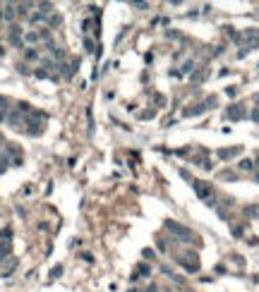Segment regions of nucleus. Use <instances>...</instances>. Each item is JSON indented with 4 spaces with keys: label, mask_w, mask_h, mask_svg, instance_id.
Returning <instances> with one entry per match:
<instances>
[{
    "label": "nucleus",
    "mask_w": 259,
    "mask_h": 292,
    "mask_svg": "<svg viewBox=\"0 0 259 292\" xmlns=\"http://www.w3.org/2000/svg\"><path fill=\"white\" fill-rule=\"evenodd\" d=\"M194 192H197L199 199H206V204H214V189H211V184L194 182Z\"/></svg>",
    "instance_id": "obj_1"
},
{
    "label": "nucleus",
    "mask_w": 259,
    "mask_h": 292,
    "mask_svg": "<svg viewBox=\"0 0 259 292\" xmlns=\"http://www.w3.org/2000/svg\"><path fill=\"white\" fill-rule=\"evenodd\" d=\"M166 228H168L170 232H175V235H180V237H187V239H192V232H190L187 228H182V225H178L175 220H166Z\"/></svg>",
    "instance_id": "obj_2"
},
{
    "label": "nucleus",
    "mask_w": 259,
    "mask_h": 292,
    "mask_svg": "<svg viewBox=\"0 0 259 292\" xmlns=\"http://www.w3.org/2000/svg\"><path fill=\"white\" fill-rule=\"evenodd\" d=\"M240 151H242L240 146H235V148H221V151H218V158H223V161H228V158H233V156H238Z\"/></svg>",
    "instance_id": "obj_3"
},
{
    "label": "nucleus",
    "mask_w": 259,
    "mask_h": 292,
    "mask_svg": "<svg viewBox=\"0 0 259 292\" xmlns=\"http://www.w3.org/2000/svg\"><path fill=\"white\" fill-rule=\"evenodd\" d=\"M242 115H245V110H242L240 105H235V108H228V110H226V118H230V120H240Z\"/></svg>",
    "instance_id": "obj_4"
},
{
    "label": "nucleus",
    "mask_w": 259,
    "mask_h": 292,
    "mask_svg": "<svg viewBox=\"0 0 259 292\" xmlns=\"http://www.w3.org/2000/svg\"><path fill=\"white\" fill-rule=\"evenodd\" d=\"M204 108H206V105L202 103V105H197V108H187L182 115H185V118H192V115H199V113H204Z\"/></svg>",
    "instance_id": "obj_5"
},
{
    "label": "nucleus",
    "mask_w": 259,
    "mask_h": 292,
    "mask_svg": "<svg viewBox=\"0 0 259 292\" xmlns=\"http://www.w3.org/2000/svg\"><path fill=\"white\" fill-rule=\"evenodd\" d=\"M15 15H17V10L12 7V5H7V7L2 10V17L7 19V22H12V19H15Z\"/></svg>",
    "instance_id": "obj_6"
},
{
    "label": "nucleus",
    "mask_w": 259,
    "mask_h": 292,
    "mask_svg": "<svg viewBox=\"0 0 259 292\" xmlns=\"http://www.w3.org/2000/svg\"><path fill=\"white\" fill-rule=\"evenodd\" d=\"M38 38H41V34H36V31H29V34H24V41H27V43H36Z\"/></svg>",
    "instance_id": "obj_7"
},
{
    "label": "nucleus",
    "mask_w": 259,
    "mask_h": 292,
    "mask_svg": "<svg viewBox=\"0 0 259 292\" xmlns=\"http://www.w3.org/2000/svg\"><path fill=\"white\" fill-rule=\"evenodd\" d=\"M252 168H254V163H252L250 158H242L240 161V170H252Z\"/></svg>",
    "instance_id": "obj_8"
},
{
    "label": "nucleus",
    "mask_w": 259,
    "mask_h": 292,
    "mask_svg": "<svg viewBox=\"0 0 259 292\" xmlns=\"http://www.w3.org/2000/svg\"><path fill=\"white\" fill-rule=\"evenodd\" d=\"M221 180H235V173H230V170H223V173H221Z\"/></svg>",
    "instance_id": "obj_9"
},
{
    "label": "nucleus",
    "mask_w": 259,
    "mask_h": 292,
    "mask_svg": "<svg viewBox=\"0 0 259 292\" xmlns=\"http://www.w3.org/2000/svg\"><path fill=\"white\" fill-rule=\"evenodd\" d=\"M5 254H10V242H5V244L0 247V259H2Z\"/></svg>",
    "instance_id": "obj_10"
},
{
    "label": "nucleus",
    "mask_w": 259,
    "mask_h": 292,
    "mask_svg": "<svg viewBox=\"0 0 259 292\" xmlns=\"http://www.w3.org/2000/svg\"><path fill=\"white\" fill-rule=\"evenodd\" d=\"M60 273H63V266H55L53 271H51V278H58Z\"/></svg>",
    "instance_id": "obj_11"
},
{
    "label": "nucleus",
    "mask_w": 259,
    "mask_h": 292,
    "mask_svg": "<svg viewBox=\"0 0 259 292\" xmlns=\"http://www.w3.org/2000/svg\"><path fill=\"white\" fill-rule=\"evenodd\" d=\"M247 216H259V206H250V208H247Z\"/></svg>",
    "instance_id": "obj_12"
},
{
    "label": "nucleus",
    "mask_w": 259,
    "mask_h": 292,
    "mask_svg": "<svg viewBox=\"0 0 259 292\" xmlns=\"http://www.w3.org/2000/svg\"><path fill=\"white\" fill-rule=\"evenodd\" d=\"M27 58H29V60H36V58H38V53H36V50H27Z\"/></svg>",
    "instance_id": "obj_13"
},
{
    "label": "nucleus",
    "mask_w": 259,
    "mask_h": 292,
    "mask_svg": "<svg viewBox=\"0 0 259 292\" xmlns=\"http://www.w3.org/2000/svg\"><path fill=\"white\" fill-rule=\"evenodd\" d=\"M142 118H144V120H149V118H154V110H144V113H142Z\"/></svg>",
    "instance_id": "obj_14"
},
{
    "label": "nucleus",
    "mask_w": 259,
    "mask_h": 292,
    "mask_svg": "<svg viewBox=\"0 0 259 292\" xmlns=\"http://www.w3.org/2000/svg\"><path fill=\"white\" fill-rule=\"evenodd\" d=\"M84 46H87V50H89V53H91V50H94V43H91L89 38H87V41H84Z\"/></svg>",
    "instance_id": "obj_15"
},
{
    "label": "nucleus",
    "mask_w": 259,
    "mask_h": 292,
    "mask_svg": "<svg viewBox=\"0 0 259 292\" xmlns=\"http://www.w3.org/2000/svg\"><path fill=\"white\" fill-rule=\"evenodd\" d=\"M190 70H192V62H185V65H182V72H185V74H187Z\"/></svg>",
    "instance_id": "obj_16"
},
{
    "label": "nucleus",
    "mask_w": 259,
    "mask_h": 292,
    "mask_svg": "<svg viewBox=\"0 0 259 292\" xmlns=\"http://www.w3.org/2000/svg\"><path fill=\"white\" fill-rule=\"evenodd\" d=\"M252 120H257V122H259V110H254V113H252Z\"/></svg>",
    "instance_id": "obj_17"
}]
</instances>
